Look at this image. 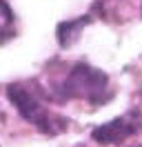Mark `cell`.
Listing matches in <instances>:
<instances>
[{
	"label": "cell",
	"mask_w": 142,
	"mask_h": 147,
	"mask_svg": "<svg viewBox=\"0 0 142 147\" xmlns=\"http://www.w3.org/2000/svg\"><path fill=\"white\" fill-rule=\"evenodd\" d=\"M7 94H9V100L13 102V107L22 114V118H25L27 123L36 125L38 129H42L47 134H56V131H60V129L64 127V123L47 109L42 96L36 94L33 89L27 87L25 83L9 85Z\"/></svg>",
	"instance_id": "1"
},
{
	"label": "cell",
	"mask_w": 142,
	"mask_h": 147,
	"mask_svg": "<svg viewBox=\"0 0 142 147\" xmlns=\"http://www.w3.org/2000/svg\"><path fill=\"white\" fill-rule=\"evenodd\" d=\"M107 89H109V76L84 63L76 65L62 83V94L67 98H82L87 102H104L111 96Z\"/></svg>",
	"instance_id": "2"
},
{
	"label": "cell",
	"mask_w": 142,
	"mask_h": 147,
	"mask_svg": "<svg viewBox=\"0 0 142 147\" xmlns=\"http://www.w3.org/2000/svg\"><path fill=\"white\" fill-rule=\"evenodd\" d=\"M135 129H138V120L133 118V114H129V116H118V118L96 127L91 136L100 145H118V143H122L124 138L133 136Z\"/></svg>",
	"instance_id": "3"
},
{
	"label": "cell",
	"mask_w": 142,
	"mask_h": 147,
	"mask_svg": "<svg viewBox=\"0 0 142 147\" xmlns=\"http://www.w3.org/2000/svg\"><path fill=\"white\" fill-rule=\"evenodd\" d=\"M89 13L87 16H82V18H76V20H67V22H60L58 25V29H56V36H58V42H60L62 47H69L73 45L76 40L80 38V34H82V29L87 27L89 22Z\"/></svg>",
	"instance_id": "4"
},
{
	"label": "cell",
	"mask_w": 142,
	"mask_h": 147,
	"mask_svg": "<svg viewBox=\"0 0 142 147\" xmlns=\"http://www.w3.org/2000/svg\"><path fill=\"white\" fill-rule=\"evenodd\" d=\"M16 36V18L13 11L5 0H0V45H5L7 40Z\"/></svg>",
	"instance_id": "5"
}]
</instances>
